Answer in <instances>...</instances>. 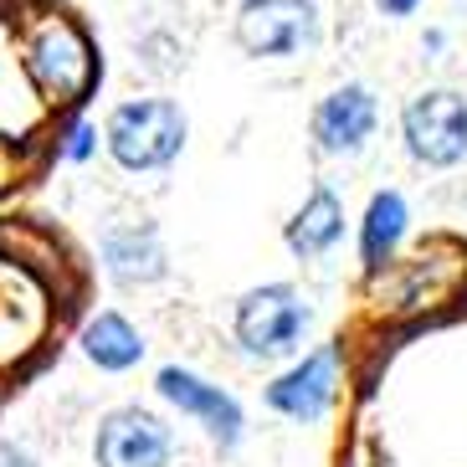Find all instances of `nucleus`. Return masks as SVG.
Instances as JSON below:
<instances>
[{
    "instance_id": "nucleus-1",
    "label": "nucleus",
    "mask_w": 467,
    "mask_h": 467,
    "mask_svg": "<svg viewBox=\"0 0 467 467\" xmlns=\"http://www.w3.org/2000/svg\"><path fill=\"white\" fill-rule=\"evenodd\" d=\"M21 67H26L31 88H36L47 103H62V109H78V103L103 83V57H98L88 26L72 21L67 11L42 16V21L26 31V42H21Z\"/></svg>"
},
{
    "instance_id": "nucleus-5",
    "label": "nucleus",
    "mask_w": 467,
    "mask_h": 467,
    "mask_svg": "<svg viewBox=\"0 0 467 467\" xmlns=\"http://www.w3.org/2000/svg\"><path fill=\"white\" fill-rule=\"evenodd\" d=\"M324 42V16L314 0H242L236 47L247 57H303Z\"/></svg>"
},
{
    "instance_id": "nucleus-7",
    "label": "nucleus",
    "mask_w": 467,
    "mask_h": 467,
    "mask_svg": "<svg viewBox=\"0 0 467 467\" xmlns=\"http://www.w3.org/2000/svg\"><path fill=\"white\" fill-rule=\"evenodd\" d=\"M98 467H170L175 462V426L150 406H113L93 431Z\"/></svg>"
},
{
    "instance_id": "nucleus-4",
    "label": "nucleus",
    "mask_w": 467,
    "mask_h": 467,
    "mask_svg": "<svg viewBox=\"0 0 467 467\" xmlns=\"http://www.w3.org/2000/svg\"><path fill=\"white\" fill-rule=\"evenodd\" d=\"M406 154L426 170H457L467 160V98L457 88H426L400 109Z\"/></svg>"
},
{
    "instance_id": "nucleus-18",
    "label": "nucleus",
    "mask_w": 467,
    "mask_h": 467,
    "mask_svg": "<svg viewBox=\"0 0 467 467\" xmlns=\"http://www.w3.org/2000/svg\"><path fill=\"white\" fill-rule=\"evenodd\" d=\"M5 175H11V150L0 144V185H5Z\"/></svg>"
},
{
    "instance_id": "nucleus-17",
    "label": "nucleus",
    "mask_w": 467,
    "mask_h": 467,
    "mask_svg": "<svg viewBox=\"0 0 467 467\" xmlns=\"http://www.w3.org/2000/svg\"><path fill=\"white\" fill-rule=\"evenodd\" d=\"M441 47H447V36H441V31H426V36H421V52H441Z\"/></svg>"
},
{
    "instance_id": "nucleus-13",
    "label": "nucleus",
    "mask_w": 467,
    "mask_h": 467,
    "mask_svg": "<svg viewBox=\"0 0 467 467\" xmlns=\"http://www.w3.org/2000/svg\"><path fill=\"white\" fill-rule=\"evenodd\" d=\"M406 226H411L406 195L375 191L370 206H365V221H359V262H365V273H380L385 262L396 257V247L406 242Z\"/></svg>"
},
{
    "instance_id": "nucleus-2",
    "label": "nucleus",
    "mask_w": 467,
    "mask_h": 467,
    "mask_svg": "<svg viewBox=\"0 0 467 467\" xmlns=\"http://www.w3.org/2000/svg\"><path fill=\"white\" fill-rule=\"evenodd\" d=\"M191 119L175 98H124L103 119V150L124 175H160L185 154Z\"/></svg>"
},
{
    "instance_id": "nucleus-8",
    "label": "nucleus",
    "mask_w": 467,
    "mask_h": 467,
    "mask_svg": "<svg viewBox=\"0 0 467 467\" xmlns=\"http://www.w3.org/2000/svg\"><path fill=\"white\" fill-rule=\"evenodd\" d=\"M154 390H160V400H170L180 416H191V421L211 437V447H221V452H236V447H242L247 416H242V400H236L232 390L211 385L206 375L185 370V365H165V370L154 375Z\"/></svg>"
},
{
    "instance_id": "nucleus-14",
    "label": "nucleus",
    "mask_w": 467,
    "mask_h": 467,
    "mask_svg": "<svg viewBox=\"0 0 467 467\" xmlns=\"http://www.w3.org/2000/svg\"><path fill=\"white\" fill-rule=\"evenodd\" d=\"M98 154V124L93 119H67V129L57 134V160H67V165H88Z\"/></svg>"
},
{
    "instance_id": "nucleus-3",
    "label": "nucleus",
    "mask_w": 467,
    "mask_h": 467,
    "mask_svg": "<svg viewBox=\"0 0 467 467\" xmlns=\"http://www.w3.org/2000/svg\"><path fill=\"white\" fill-rule=\"evenodd\" d=\"M314 308L293 283H262L247 288L232 308V334L247 359H293L308 339Z\"/></svg>"
},
{
    "instance_id": "nucleus-11",
    "label": "nucleus",
    "mask_w": 467,
    "mask_h": 467,
    "mask_svg": "<svg viewBox=\"0 0 467 467\" xmlns=\"http://www.w3.org/2000/svg\"><path fill=\"white\" fill-rule=\"evenodd\" d=\"M283 242H288V252L298 262L329 257V252L344 242V201H339V191H334V185H314V191L303 195V206L288 216Z\"/></svg>"
},
{
    "instance_id": "nucleus-15",
    "label": "nucleus",
    "mask_w": 467,
    "mask_h": 467,
    "mask_svg": "<svg viewBox=\"0 0 467 467\" xmlns=\"http://www.w3.org/2000/svg\"><path fill=\"white\" fill-rule=\"evenodd\" d=\"M0 467H36V457H31L26 447H16V441H5V447H0Z\"/></svg>"
},
{
    "instance_id": "nucleus-9",
    "label": "nucleus",
    "mask_w": 467,
    "mask_h": 467,
    "mask_svg": "<svg viewBox=\"0 0 467 467\" xmlns=\"http://www.w3.org/2000/svg\"><path fill=\"white\" fill-rule=\"evenodd\" d=\"M375 124H380V98L365 83H344L314 103L308 134H314V150L324 160H355L375 139Z\"/></svg>"
},
{
    "instance_id": "nucleus-12",
    "label": "nucleus",
    "mask_w": 467,
    "mask_h": 467,
    "mask_svg": "<svg viewBox=\"0 0 467 467\" xmlns=\"http://www.w3.org/2000/svg\"><path fill=\"white\" fill-rule=\"evenodd\" d=\"M78 349H83L88 365H98V370H109V375H124L144 359V334H139L119 308H103V314H93L83 324Z\"/></svg>"
},
{
    "instance_id": "nucleus-10",
    "label": "nucleus",
    "mask_w": 467,
    "mask_h": 467,
    "mask_svg": "<svg viewBox=\"0 0 467 467\" xmlns=\"http://www.w3.org/2000/svg\"><path fill=\"white\" fill-rule=\"evenodd\" d=\"M98 262H103V277L113 288H154L170 277V252L160 242L150 221H134V226H109L103 242H98Z\"/></svg>"
},
{
    "instance_id": "nucleus-6",
    "label": "nucleus",
    "mask_w": 467,
    "mask_h": 467,
    "mask_svg": "<svg viewBox=\"0 0 467 467\" xmlns=\"http://www.w3.org/2000/svg\"><path fill=\"white\" fill-rule=\"evenodd\" d=\"M339 365H344V349L334 339L308 349V355L293 359L288 370L262 390L267 411H277L283 421H298V426L324 421L334 411V400H339Z\"/></svg>"
},
{
    "instance_id": "nucleus-16",
    "label": "nucleus",
    "mask_w": 467,
    "mask_h": 467,
    "mask_svg": "<svg viewBox=\"0 0 467 467\" xmlns=\"http://www.w3.org/2000/svg\"><path fill=\"white\" fill-rule=\"evenodd\" d=\"M416 5H421V0H375V11L390 16V21H400V16H416Z\"/></svg>"
}]
</instances>
